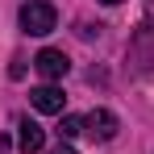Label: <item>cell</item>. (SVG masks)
Segmentation results:
<instances>
[{
    "label": "cell",
    "instance_id": "6da1fadb",
    "mask_svg": "<svg viewBox=\"0 0 154 154\" xmlns=\"http://www.w3.org/2000/svg\"><path fill=\"white\" fill-rule=\"evenodd\" d=\"M54 25H58V13H54L50 0H25V4H21V29H25V33L46 38Z\"/></svg>",
    "mask_w": 154,
    "mask_h": 154
},
{
    "label": "cell",
    "instance_id": "7a4b0ae2",
    "mask_svg": "<svg viewBox=\"0 0 154 154\" xmlns=\"http://www.w3.org/2000/svg\"><path fill=\"white\" fill-rule=\"evenodd\" d=\"M129 58H133L142 71H150V67H154V25H150V21L137 25L133 42H129Z\"/></svg>",
    "mask_w": 154,
    "mask_h": 154
},
{
    "label": "cell",
    "instance_id": "3957f363",
    "mask_svg": "<svg viewBox=\"0 0 154 154\" xmlns=\"http://www.w3.org/2000/svg\"><path fill=\"white\" fill-rule=\"evenodd\" d=\"M83 129H88V133H92L96 142H112L121 125H117V117H112L108 108H92V112L83 117Z\"/></svg>",
    "mask_w": 154,
    "mask_h": 154
},
{
    "label": "cell",
    "instance_id": "277c9868",
    "mask_svg": "<svg viewBox=\"0 0 154 154\" xmlns=\"http://www.w3.org/2000/svg\"><path fill=\"white\" fill-rule=\"evenodd\" d=\"M33 67H38V75H42V79H50V83H54V79H63L67 71H71V58H67L63 50H38Z\"/></svg>",
    "mask_w": 154,
    "mask_h": 154
},
{
    "label": "cell",
    "instance_id": "5b68a950",
    "mask_svg": "<svg viewBox=\"0 0 154 154\" xmlns=\"http://www.w3.org/2000/svg\"><path fill=\"white\" fill-rule=\"evenodd\" d=\"M29 104H33L38 112H63L67 96H63V88H54V83H42V88H33V92H29Z\"/></svg>",
    "mask_w": 154,
    "mask_h": 154
},
{
    "label": "cell",
    "instance_id": "8992f818",
    "mask_svg": "<svg viewBox=\"0 0 154 154\" xmlns=\"http://www.w3.org/2000/svg\"><path fill=\"white\" fill-rule=\"evenodd\" d=\"M21 150L25 154H38L42 150V146H46V133H42V125H38V121H29V117H21Z\"/></svg>",
    "mask_w": 154,
    "mask_h": 154
},
{
    "label": "cell",
    "instance_id": "52a82bcc",
    "mask_svg": "<svg viewBox=\"0 0 154 154\" xmlns=\"http://www.w3.org/2000/svg\"><path fill=\"white\" fill-rule=\"evenodd\" d=\"M63 137H79L83 133V117H63V129H58Z\"/></svg>",
    "mask_w": 154,
    "mask_h": 154
},
{
    "label": "cell",
    "instance_id": "ba28073f",
    "mask_svg": "<svg viewBox=\"0 0 154 154\" xmlns=\"http://www.w3.org/2000/svg\"><path fill=\"white\" fill-rule=\"evenodd\" d=\"M50 154H75V150H71V146H67V142H63V146H54Z\"/></svg>",
    "mask_w": 154,
    "mask_h": 154
},
{
    "label": "cell",
    "instance_id": "9c48e42d",
    "mask_svg": "<svg viewBox=\"0 0 154 154\" xmlns=\"http://www.w3.org/2000/svg\"><path fill=\"white\" fill-rule=\"evenodd\" d=\"M0 154H8V142H4V137H0Z\"/></svg>",
    "mask_w": 154,
    "mask_h": 154
},
{
    "label": "cell",
    "instance_id": "30bf717a",
    "mask_svg": "<svg viewBox=\"0 0 154 154\" xmlns=\"http://www.w3.org/2000/svg\"><path fill=\"white\" fill-rule=\"evenodd\" d=\"M100 4H121V0H100Z\"/></svg>",
    "mask_w": 154,
    "mask_h": 154
}]
</instances>
